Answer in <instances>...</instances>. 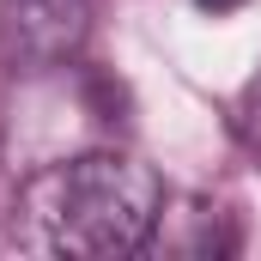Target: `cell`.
Segmentation results:
<instances>
[{
    "mask_svg": "<svg viewBox=\"0 0 261 261\" xmlns=\"http://www.w3.org/2000/svg\"><path fill=\"white\" fill-rule=\"evenodd\" d=\"M18 206L43 249L79 261H116L152 243L164 219V189L152 164L128 152H85V158L43 164L24 182Z\"/></svg>",
    "mask_w": 261,
    "mask_h": 261,
    "instance_id": "obj_1",
    "label": "cell"
},
{
    "mask_svg": "<svg viewBox=\"0 0 261 261\" xmlns=\"http://www.w3.org/2000/svg\"><path fill=\"white\" fill-rule=\"evenodd\" d=\"M91 37V0H0V61L61 67Z\"/></svg>",
    "mask_w": 261,
    "mask_h": 261,
    "instance_id": "obj_2",
    "label": "cell"
},
{
    "mask_svg": "<svg viewBox=\"0 0 261 261\" xmlns=\"http://www.w3.org/2000/svg\"><path fill=\"white\" fill-rule=\"evenodd\" d=\"M237 134L249 140V152H261V73L249 79V91H243V103H237Z\"/></svg>",
    "mask_w": 261,
    "mask_h": 261,
    "instance_id": "obj_3",
    "label": "cell"
},
{
    "mask_svg": "<svg viewBox=\"0 0 261 261\" xmlns=\"http://www.w3.org/2000/svg\"><path fill=\"white\" fill-rule=\"evenodd\" d=\"M200 12H213V18H231V12H243L249 0H195Z\"/></svg>",
    "mask_w": 261,
    "mask_h": 261,
    "instance_id": "obj_4",
    "label": "cell"
}]
</instances>
